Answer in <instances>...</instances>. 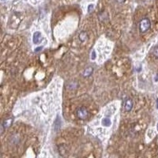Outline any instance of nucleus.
<instances>
[{
  "mask_svg": "<svg viewBox=\"0 0 158 158\" xmlns=\"http://www.w3.org/2000/svg\"><path fill=\"white\" fill-rule=\"evenodd\" d=\"M150 26H151V22H150V19L147 17L143 18L141 20V21L139 23V30L141 32L144 33L150 29Z\"/></svg>",
  "mask_w": 158,
  "mask_h": 158,
  "instance_id": "1",
  "label": "nucleus"
},
{
  "mask_svg": "<svg viewBox=\"0 0 158 158\" xmlns=\"http://www.w3.org/2000/svg\"><path fill=\"white\" fill-rule=\"evenodd\" d=\"M76 115L79 119L85 120L88 119V117L89 115V112L85 107H79L76 111Z\"/></svg>",
  "mask_w": 158,
  "mask_h": 158,
  "instance_id": "2",
  "label": "nucleus"
},
{
  "mask_svg": "<svg viewBox=\"0 0 158 158\" xmlns=\"http://www.w3.org/2000/svg\"><path fill=\"white\" fill-rule=\"evenodd\" d=\"M133 108V101L131 99H127L124 104V109L126 111H131Z\"/></svg>",
  "mask_w": 158,
  "mask_h": 158,
  "instance_id": "3",
  "label": "nucleus"
},
{
  "mask_svg": "<svg viewBox=\"0 0 158 158\" xmlns=\"http://www.w3.org/2000/svg\"><path fill=\"white\" fill-rule=\"evenodd\" d=\"M42 37H41V33L40 32H35L34 34H33V38H32V40H33V43L34 44H38L40 42Z\"/></svg>",
  "mask_w": 158,
  "mask_h": 158,
  "instance_id": "4",
  "label": "nucleus"
},
{
  "mask_svg": "<svg viewBox=\"0 0 158 158\" xmlns=\"http://www.w3.org/2000/svg\"><path fill=\"white\" fill-rule=\"evenodd\" d=\"M93 72V68L92 67H88L85 69L84 71V73H83V76L85 78H87V77H89L91 76V75L92 74Z\"/></svg>",
  "mask_w": 158,
  "mask_h": 158,
  "instance_id": "5",
  "label": "nucleus"
},
{
  "mask_svg": "<svg viewBox=\"0 0 158 158\" xmlns=\"http://www.w3.org/2000/svg\"><path fill=\"white\" fill-rule=\"evenodd\" d=\"M12 123H13V119L12 118H8V119H5L2 124L3 125V127H4L5 129H7V128H9L11 126Z\"/></svg>",
  "mask_w": 158,
  "mask_h": 158,
  "instance_id": "6",
  "label": "nucleus"
},
{
  "mask_svg": "<svg viewBox=\"0 0 158 158\" xmlns=\"http://www.w3.org/2000/svg\"><path fill=\"white\" fill-rule=\"evenodd\" d=\"M88 38V33L85 31L81 32L80 34H79V40L81 41V42H85Z\"/></svg>",
  "mask_w": 158,
  "mask_h": 158,
  "instance_id": "7",
  "label": "nucleus"
},
{
  "mask_svg": "<svg viewBox=\"0 0 158 158\" xmlns=\"http://www.w3.org/2000/svg\"><path fill=\"white\" fill-rule=\"evenodd\" d=\"M60 127H61V119L59 116H58L55 122V131H59Z\"/></svg>",
  "mask_w": 158,
  "mask_h": 158,
  "instance_id": "8",
  "label": "nucleus"
},
{
  "mask_svg": "<svg viewBox=\"0 0 158 158\" xmlns=\"http://www.w3.org/2000/svg\"><path fill=\"white\" fill-rule=\"evenodd\" d=\"M67 89H75L78 87V82L77 81H71L67 84Z\"/></svg>",
  "mask_w": 158,
  "mask_h": 158,
  "instance_id": "9",
  "label": "nucleus"
},
{
  "mask_svg": "<svg viewBox=\"0 0 158 158\" xmlns=\"http://www.w3.org/2000/svg\"><path fill=\"white\" fill-rule=\"evenodd\" d=\"M102 125L104 127H110L111 125V122L110 120V119L108 118H104L102 119Z\"/></svg>",
  "mask_w": 158,
  "mask_h": 158,
  "instance_id": "10",
  "label": "nucleus"
},
{
  "mask_svg": "<svg viewBox=\"0 0 158 158\" xmlns=\"http://www.w3.org/2000/svg\"><path fill=\"white\" fill-rule=\"evenodd\" d=\"M93 9H94V6H93V4H90V5H89V6H88V12H89V13H91V12L93 10Z\"/></svg>",
  "mask_w": 158,
  "mask_h": 158,
  "instance_id": "11",
  "label": "nucleus"
},
{
  "mask_svg": "<svg viewBox=\"0 0 158 158\" xmlns=\"http://www.w3.org/2000/svg\"><path fill=\"white\" fill-rule=\"evenodd\" d=\"M96 56V52H95V51H92V53H91V59H92V60H95Z\"/></svg>",
  "mask_w": 158,
  "mask_h": 158,
  "instance_id": "12",
  "label": "nucleus"
},
{
  "mask_svg": "<svg viewBox=\"0 0 158 158\" xmlns=\"http://www.w3.org/2000/svg\"><path fill=\"white\" fill-rule=\"evenodd\" d=\"M154 55L158 58V46H157L155 48H154Z\"/></svg>",
  "mask_w": 158,
  "mask_h": 158,
  "instance_id": "13",
  "label": "nucleus"
},
{
  "mask_svg": "<svg viewBox=\"0 0 158 158\" xmlns=\"http://www.w3.org/2000/svg\"><path fill=\"white\" fill-rule=\"evenodd\" d=\"M42 48H43V47H39V48H36L35 49V51L37 52H40V50H42Z\"/></svg>",
  "mask_w": 158,
  "mask_h": 158,
  "instance_id": "14",
  "label": "nucleus"
},
{
  "mask_svg": "<svg viewBox=\"0 0 158 158\" xmlns=\"http://www.w3.org/2000/svg\"><path fill=\"white\" fill-rule=\"evenodd\" d=\"M157 108H158V99L157 100Z\"/></svg>",
  "mask_w": 158,
  "mask_h": 158,
  "instance_id": "15",
  "label": "nucleus"
},
{
  "mask_svg": "<svg viewBox=\"0 0 158 158\" xmlns=\"http://www.w3.org/2000/svg\"><path fill=\"white\" fill-rule=\"evenodd\" d=\"M2 2H4V1H6V0H1Z\"/></svg>",
  "mask_w": 158,
  "mask_h": 158,
  "instance_id": "16",
  "label": "nucleus"
},
{
  "mask_svg": "<svg viewBox=\"0 0 158 158\" xmlns=\"http://www.w3.org/2000/svg\"><path fill=\"white\" fill-rule=\"evenodd\" d=\"M157 131H158V123H157Z\"/></svg>",
  "mask_w": 158,
  "mask_h": 158,
  "instance_id": "17",
  "label": "nucleus"
}]
</instances>
